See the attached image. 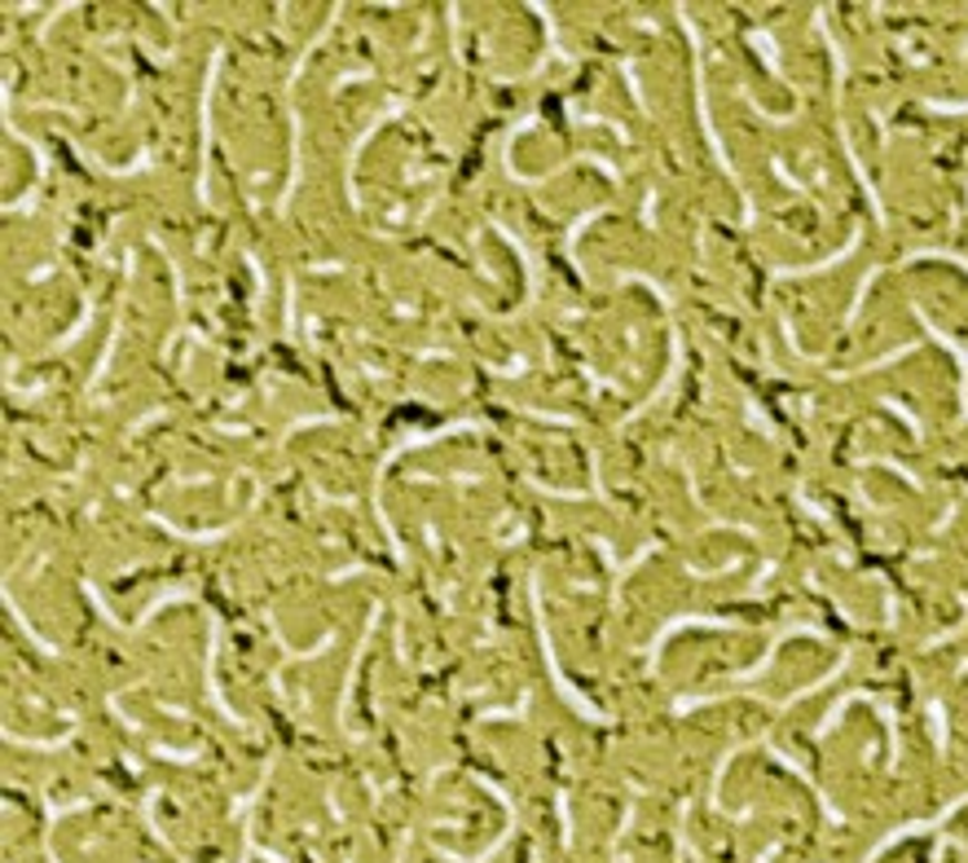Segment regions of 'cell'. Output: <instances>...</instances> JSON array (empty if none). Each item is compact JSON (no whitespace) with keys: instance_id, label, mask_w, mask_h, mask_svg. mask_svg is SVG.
Masks as SVG:
<instances>
[{"instance_id":"6da1fadb","label":"cell","mask_w":968,"mask_h":863,"mask_svg":"<svg viewBox=\"0 0 968 863\" xmlns=\"http://www.w3.org/2000/svg\"><path fill=\"white\" fill-rule=\"evenodd\" d=\"M489 428H493V424H485V419H454V424H445V428L409 432L401 445H392V449L383 454L379 476H374V520H379V529H383V537H387V546H392V560H396V564H409V555H405V546H401V537H396V529H392V520H387V511H383V484H387V467H392L401 454H409V449H418V445H432V440H440V436H454V432H489Z\"/></svg>"},{"instance_id":"7a4b0ae2","label":"cell","mask_w":968,"mask_h":863,"mask_svg":"<svg viewBox=\"0 0 968 863\" xmlns=\"http://www.w3.org/2000/svg\"><path fill=\"white\" fill-rule=\"evenodd\" d=\"M529 599H533V617H538V635H542V652H546V670H551V679H555V692H560L582 718H591V723H613V714H604L599 705H591V701L564 679V670H560V661H555V648H551V626H546V612H542V577H538V573L529 577Z\"/></svg>"},{"instance_id":"3957f363","label":"cell","mask_w":968,"mask_h":863,"mask_svg":"<svg viewBox=\"0 0 968 863\" xmlns=\"http://www.w3.org/2000/svg\"><path fill=\"white\" fill-rule=\"evenodd\" d=\"M225 62V44L212 49L208 62V84H203V172H199V203H208V168H212V93H216V75Z\"/></svg>"},{"instance_id":"277c9868","label":"cell","mask_w":968,"mask_h":863,"mask_svg":"<svg viewBox=\"0 0 968 863\" xmlns=\"http://www.w3.org/2000/svg\"><path fill=\"white\" fill-rule=\"evenodd\" d=\"M216 657H221V617H216V612H208V701L216 705V714H221V718H230L234 727H243L247 718H243L238 710H230V701L221 696V683H216Z\"/></svg>"},{"instance_id":"5b68a950","label":"cell","mask_w":968,"mask_h":863,"mask_svg":"<svg viewBox=\"0 0 968 863\" xmlns=\"http://www.w3.org/2000/svg\"><path fill=\"white\" fill-rule=\"evenodd\" d=\"M687 626H731L726 617H700V612H682V617H669L660 630H656V639H651V648H647V665L656 670V657H660V648L678 635V630H687Z\"/></svg>"},{"instance_id":"8992f818","label":"cell","mask_w":968,"mask_h":863,"mask_svg":"<svg viewBox=\"0 0 968 863\" xmlns=\"http://www.w3.org/2000/svg\"><path fill=\"white\" fill-rule=\"evenodd\" d=\"M604 212H608V207H595V212H586V216H577V221H573V230H568V238H564V252H568V265H573L577 274H582V260H577V238H582V230H586L591 221H599Z\"/></svg>"},{"instance_id":"52a82bcc","label":"cell","mask_w":968,"mask_h":863,"mask_svg":"<svg viewBox=\"0 0 968 863\" xmlns=\"http://www.w3.org/2000/svg\"><path fill=\"white\" fill-rule=\"evenodd\" d=\"M155 758H168V763H194L199 749H168V745H155Z\"/></svg>"}]
</instances>
